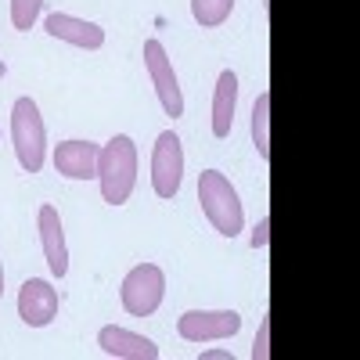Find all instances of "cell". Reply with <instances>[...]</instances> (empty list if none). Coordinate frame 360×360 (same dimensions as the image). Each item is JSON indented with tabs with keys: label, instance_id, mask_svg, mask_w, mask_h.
Masks as SVG:
<instances>
[{
	"label": "cell",
	"instance_id": "cell-1",
	"mask_svg": "<svg viewBox=\"0 0 360 360\" xmlns=\"http://www.w3.org/2000/svg\"><path fill=\"white\" fill-rule=\"evenodd\" d=\"M198 202H202V213L213 224L217 234H224V238L242 234V227H245L242 198H238L234 184L220 169H202L198 173Z\"/></svg>",
	"mask_w": 360,
	"mask_h": 360
},
{
	"label": "cell",
	"instance_id": "cell-2",
	"mask_svg": "<svg viewBox=\"0 0 360 360\" xmlns=\"http://www.w3.org/2000/svg\"><path fill=\"white\" fill-rule=\"evenodd\" d=\"M101 198L108 205H123L137 188V144L127 134H115L98 155Z\"/></svg>",
	"mask_w": 360,
	"mask_h": 360
},
{
	"label": "cell",
	"instance_id": "cell-3",
	"mask_svg": "<svg viewBox=\"0 0 360 360\" xmlns=\"http://www.w3.org/2000/svg\"><path fill=\"white\" fill-rule=\"evenodd\" d=\"M11 141H15V155L25 173H40L44 155H47V130L33 98H18L11 108Z\"/></svg>",
	"mask_w": 360,
	"mask_h": 360
},
{
	"label": "cell",
	"instance_id": "cell-4",
	"mask_svg": "<svg viewBox=\"0 0 360 360\" xmlns=\"http://www.w3.org/2000/svg\"><path fill=\"white\" fill-rule=\"evenodd\" d=\"M119 299H123V310L130 317H152L162 307V299H166V274H162V266L137 263L130 274L123 278Z\"/></svg>",
	"mask_w": 360,
	"mask_h": 360
},
{
	"label": "cell",
	"instance_id": "cell-5",
	"mask_svg": "<svg viewBox=\"0 0 360 360\" xmlns=\"http://www.w3.org/2000/svg\"><path fill=\"white\" fill-rule=\"evenodd\" d=\"M180 184H184V148L173 130H166L152 152V191L159 198H176Z\"/></svg>",
	"mask_w": 360,
	"mask_h": 360
},
{
	"label": "cell",
	"instance_id": "cell-6",
	"mask_svg": "<svg viewBox=\"0 0 360 360\" xmlns=\"http://www.w3.org/2000/svg\"><path fill=\"white\" fill-rule=\"evenodd\" d=\"M242 317L234 310H188L176 321V335L184 342H217V339H234Z\"/></svg>",
	"mask_w": 360,
	"mask_h": 360
},
{
	"label": "cell",
	"instance_id": "cell-7",
	"mask_svg": "<svg viewBox=\"0 0 360 360\" xmlns=\"http://www.w3.org/2000/svg\"><path fill=\"white\" fill-rule=\"evenodd\" d=\"M144 69H148V76H152V86H155V94H159L162 112H166L169 119L184 115V94H180L173 62L166 58V47H162L159 40H148V44H144Z\"/></svg>",
	"mask_w": 360,
	"mask_h": 360
},
{
	"label": "cell",
	"instance_id": "cell-8",
	"mask_svg": "<svg viewBox=\"0 0 360 360\" xmlns=\"http://www.w3.org/2000/svg\"><path fill=\"white\" fill-rule=\"evenodd\" d=\"M18 317L29 328H47L58 317V292L44 278H29L18 288Z\"/></svg>",
	"mask_w": 360,
	"mask_h": 360
},
{
	"label": "cell",
	"instance_id": "cell-9",
	"mask_svg": "<svg viewBox=\"0 0 360 360\" xmlns=\"http://www.w3.org/2000/svg\"><path fill=\"white\" fill-rule=\"evenodd\" d=\"M98 346L105 356H115V360H155L159 356V346L152 339H144L130 328H119V324H105L98 332Z\"/></svg>",
	"mask_w": 360,
	"mask_h": 360
},
{
	"label": "cell",
	"instance_id": "cell-10",
	"mask_svg": "<svg viewBox=\"0 0 360 360\" xmlns=\"http://www.w3.org/2000/svg\"><path fill=\"white\" fill-rule=\"evenodd\" d=\"M98 155H101V144L94 141H62L54 148V169L69 180H94Z\"/></svg>",
	"mask_w": 360,
	"mask_h": 360
},
{
	"label": "cell",
	"instance_id": "cell-11",
	"mask_svg": "<svg viewBox=\"0 0 360 360\" xmlns=\"http://www.w3.org/2000/svg\"><path fill=\"white\" fill-rule=\"evenodd\" d=\"M37 227H40V245H44V256H47L51 274H54V278H65V274H69V249H65L62 217H58L54 205H40Z\"/></svg>",
	"mask_w": 360,
	"mask_h": 360
},
{
	"label": "cell",
	"instance_id": "cell-12",
	"mask_svg": "<svg viewBox=\"0 0 360 360\" xmlns=\"http://www.w3.org/2000/svg\"><path fill=\"white\" fill-rule=\"evenodd\" d=\"M44 29H47L54 40H65V44L83 47V51H98V47H105V29L94 25V22H86V18H76V15L54 11V15L44 18Z\"/></svg>",
	"mask_w": 360,
	"mask_h": 360
},
{
	"label": "cell",
	"instance_id": "cell-13",
	"mask_svg": "<svg viewBox=\"0 0 360 360\" xmlns=\"http://www.w3.org/2000/svg\"><path fill=\"white\" fill-rule=\"evenodd\" d=\"M234 108H238V76L231 69L220 72L217 94H213V137H227L234 127Z\"/></svg>",
	"mask_w": 360,
	"mask_h": 360
},
{
	"label": "cell",
	"instance_id": "cell-14",
	"mask_svg": "<svg viewBox=\"0 0 360 360\" xmlns=\"http://www.w3.org/2000/svg\"><path fill=\"white\" fill-rule=\"evenodd\" d=\"M252 144H256L259 159H270V94L266 90L252 105Z\"/></svg>",
	"mask_w": 360,
	"mask_h": 360
},
{
	"label": "cell",
	"instance_id": "cell-15",
	"mask_svg": "<svg viewBox=\"0 0 360 360\" xmlns=\"http://www.w3.org/2000/svg\"><path fill=\"white\" fill-rule=\"evenodd\" d=\"M234 0H191V15L202 29H217L231 18Z\"/></svg>",
	"mask_w": 360,
	"mask_h": 360
},
{
	"label": "cell",
	"instance_id": "cell-16",
	"mask_svg": "<svg viewBox=\"0 0 360 360\" xmlns=\"http://www.w3.org/2000/svg\"><path fill=\"white\" fill-rule=\"evenodd\" d=\"M40 8H44V0H11V25L29 33L33 22L40 18Z\"/></svg>",
	"mask_w": 360,
	"mask_h": 360
},
{
	"label": "cell",
	"instance_id": "cell-17",
	"mask_svg": "<svg viewBox=\"0 0 360 360\" xmlns=\"http://www.w3.org/2000/svg\"><path fill=\"white\" fill-rule=\"evenodd\" d=\"M266 356H270V314L259 317V332L252 342V360H266Z\"/></svg>",
	"mask_w": 360,
	"mask_h": 360
},
{
	"label": "cell",
	"instance_id": "cell-18",
	"mask_svg": "<svg viewBox=\"0 0 360 360\" xmlns=\"http://www.w3.org/2000/svg\"><path fill=\"white\" fill-rule=\"evenodd\" d=\"M266 242H270V217H263V220L256 224V231H252V249H266Z\"/></svg>",
	"mask_w": 360,
	"mask_h": 360
},
{
	"label": "cell",
	"instance_id": "cell-19",
	"mask_svg": "<svg viewBox=\"0 0 360 360\" xmlns=\"http://www.w3.org/2000/svg\"><path fill=\"white\" fill-rule=\"evenodd\" d=\"M202 360H234L231 349H202Z\"/></svg>",
	"mask_w": 360,
	"mask_h": 360
},
{
	"label": "cell",
	"instance_id": "cell-20",
	"mask_svg": "<svg viewBox=\"0 0 360 360\" xmlns=\"http://www.w3.org/2000/svg\"><path fill=\"white\" fill-rule=\"evenodd\" d=\"M0 295H4V266H0Z\"/></svg>",
	"mask_w": 360,
	"mask_h": 360
}]
</instances>
